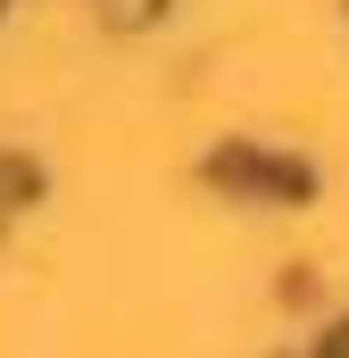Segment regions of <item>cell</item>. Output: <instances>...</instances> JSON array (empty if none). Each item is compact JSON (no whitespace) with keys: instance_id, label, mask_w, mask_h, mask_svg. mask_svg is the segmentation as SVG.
<instances>
[{"instance_id":"cell-1","label":"cell","mask_w":349,"mask_h":358,"mask_svg":"<svg viewBox=\"0 0 349 358\" xmlns=\"http://www.w3.org/2000/svg\"><path fill=\"white\" fill-rule=\"evenodd\" d=\"M216 176L225 183H266L274 200H299V192H308V167H274V159H258V150H225Z\"/></svg>"},{"instance_id":"cell-2","label":"cell","mask_w":349,"mask_h":358,"mask_svg":"<svg viewBox=\"0 0 349 358\" xmlns=\"http://www.w3.org/2000/svg\"><path fill=\"white\" fill-rule=\"evenodd\" d=\"M142 8H150V0H117V17H142Z\"/></svg>"}]
</instances>
